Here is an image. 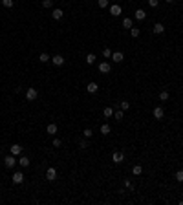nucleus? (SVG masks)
<instances>
[{
    "instance_id": "f257e3e1",
    "label": "nucleus",
    "mask_w": 183,
    "mask_h": 205,
    "mask_svg": "<svg viewBox=\"0 0 183 205\" xmlns=\"http://www.w3.org/2000/svg\"><path fill=\"white\" fill-rule=\"evenodd\" d=\"M15 163H17V156H13V154H9V156L4 158V165H6L7 168H13Z\"/></svg>"
},
{
    "instance_id": "f03ea898",
    "label": "nucleus",
    "mask_w": 183,
    "mask_h": 205,
    "mask_svg": "<svg viewBox=\"0 0 183 205\" xmlns=\"http://www.w3.org/2000/svg\"><path fill=\"white\" fill-rule=\"evenodd\" d=\"M38 97V92L35 88H28V92H26V99L28 101H35V99Z\"/></svg>"
},
{
    "instance_id": "7ed1b4c3",
    "label": "nucleus",
    "mask_w": 183,
    "mask_h": 205,
    "mask_svg": "<svg viewBox=\"0 0 183 205\" xmlns=\"http://www.w3.org/2000/svg\"><path fill=\"white\" fill-rule=\"evenodd\" d=\"M112 159H113V163H121V161H125V154L117 150V152L112 154Z\"/></svg>"
},
{
    "instance_id": "20e7f679",
    "label": "nucleus",
    "mask_w": 183,
    "mask_h": 205,
    "mask_svg": "<svg viewBox=\"0 0 183 205\" xmlns=\"http://www.w3.org/2000/svg\"><path fill=\"white\" fill-rule=\"evenodd\" d=\"M46 178H48V181H53V179L57 178V170L53 167H49L48 170H46Z\"/></svg>"
},
{
    "instance_id": "39448f33",
    "label": "nucleus",
    "mask_w": 183,
    "mask_h": 205,
    "mask_svg": "<svg viewBox=\"0 0 183 205\" xmlns=\"http://www.w3.org/2000/svg\"><path fill=\"white\" fill-rule=\"evenodd\" d=\"M152 116H154L156 119H163V116H165V110H163L161 106H156L154 112H152Z\"/></svg>"
},
{
    "instance_id": "423d86ee",
    "label": "nucleus",
    "mask_w": 183,
    "mask_h": 205,
    "mask_svg": "<svg viewBox=\"0 0 183 205\" xmlns=\"http://www.w3.org/2000/svg\"><path fill=\"white\" fill-rule=\"evenodd\" d=\"M110 70H112V66H110V64H108L106 61L99 64V72H101V73H110Z\"/></svg>"
},
{
    "instance_id": "0eeeda50",
    "label": "nucleus",
    "mask_w": 183,
    "mask_h": 205,
    "mask_svg": "<svg viewBox=\"0 0 183 205\" xmlns=\"http://www.w3.org/2000/svg\"><path fill=\"white\" fill-rule=\"evenodd\" d=\"M110 15H113V17H119V15H121V6H119V4L110 6Z\"/></svg>"
},
{
    "instance_id": "6e6552de",
    "label": "nucleus",
    "mask_w": 183,
    "mask_h": 205,
    "mask_svg": "<svg viewBox=\"0 0 183 205\" xmlns=\"http://www.w3.org/2000/svg\"><path fill=\"white\" fill-rule=\"evenodd\" d=\"M9 152H11L13 156H20V154H22V147H20V145H11Z\"/></svg>"
},
{
    "instance_id": "1a4fd4ad",
    "label": "nucleus",
    "mask_w": 183,
    "mask_h": 205,
    "mask_svg": "<svg viewBox=\"0 0 183 205\" xmlns=\"http://www.w3.org/2000/svg\"><path fill=\"white\" fill-rule=\"evenodd\" d=\"M22 181H24V174H22V172H15V174H13V183L20 185Z\"/></svg>"
},
{
    "instance_id": "9d476101",
    "label": "nucleus",
    "mask_w": 183,
    "mask_h": 205,
    "mask_svg": "<svg viewBox=\"0 0 183 205\" xmlns=\"http://www.w3.org/2000/svg\"><path fill=\"white\" fill-rule=\"evenodd\" d=\"M51 62L55 64V66H62V64H64L62 55H55V57H51Z\"/></svg>"
},
{
    "instance_id": "9b49d317",
    "label": "nucleus",
    "mask_w": 183,
    "mask_h": 205,
    "mask_svg": "<svg viewBox=\"0 0 183 205\" xmlns=\"http://www.w3.org/2000/svg\"><path fill=\"white\" fill-rule=\"evenodd\" d=\"M46 132L49 134V136H55V134H57V124L55 123H49L48 128H46Z\"/></svg>"
},
{
    "instance_id": "f8f14e48",
    "label": "nucleus",
    "mask_w": 183,
    "mask_h": 205,
    "mask_svg": "<svg viewBox=\"0 0 183 205\" xmlns=\"http://www.w3.org/2000/svg\"><path fill=\"white\" fill-rule=\"evenodd\" d=\"M123 59H125V55H123L121 51H115V53H112V61H113V62H121Z\"/></svg>"
},
{
    "instance_id": "ddd939ff",
    "label": "nucleus",
    "mask_w": 183,
    "mask_h": 205,
    "mask_svg": "<svg viewBox=\"0 0 183 205\" xmlns=\"http://www.w3.org/2000/svg\"><path fill=\"white\" fill-rule=\"evenodd\" d=\"M86 90H88V93H95L97 90H99V86H97V83H88Z\"/></svg>"
},
{
    "instance_id": "4468645a",
    "label": "nucleus",
    "mask_w": 183,
    "mask_h": 205,
    "mask_svg": "<svg viewBox=\"0 0 183 205\" xmlns=\"http://www.w3.org/2000/svg\"><path fill=\"white\" fill-rule=\"evenodd\" d=\"M163 31H165V26H163L161 22H157V24H154V33H156V35H161Z\"/></svg>"
},
{
    "instance_id": "2eb2a0df",
    "label": "nucleus",
    "mask_w": 183,
    "mask_h": 205,
    "mask_svg": "<svg viewBox=\"0 0 183 205\" xmlns=\"http://www.w3.org/2000/svg\"><path fill=\"white\" fill-rule=\"evenodd\" d=\"M18 165H20V167H29V158L20 156V158H18Z\"/></svg>"
},
{
    "instance_id": "dca6fc26",
    "label": "nucleus",
    "mask_w": 183,
    "mask_h": 205,
    "mask_svg": "<svg viewBox=\"0 0 183 205\" xmlns=\"http://www.w3.org/2000/svg\"><path fill=\"white\" fill-rule=\"evenodd\" d=\"M51 17L53 18H55V20H61V18H62V9H53V13H51Z\"/></svg>"
},
{
    "instance_id": "f3484780",
    "label": "nucleus",
    "mask_w": 183,
    "mask_h": 205,
    "mask_svg": "<svg viewBox=\"0 0 183 205\" xmlns=\"http://www.w3.org/2000/svg\"><path fill=\"white\" fill-rule=\"evenodd\" d=\"M145 17H147V13L143 9H137L136 11V20H145Z\"/></svg>"
},
{
    "instance_id": "a211bd4d",
    "label": "nucleus",
    "mask_w": 183,
    "mask_h": 205,
    "mask_svg": "<svg viewBox=\"0 0 183 205\" xmlns=\"http://www.w3.org/2000/svg\"><path fill=\"white\" fill-rule=\"evenodd\" d=\"M141 172H143V167H141V165H134L132 174H134V176H141Z\"/></svg>"
},
{
    "instance_id": "6ab92c4d",
    "label": "nucleus",
    "mask_w": 183,
    "mask_h": 205,
    "mask_svg": "<svg viewBox=\"0 0 183 205\" xmlns=\"http://www.w3.org/2000/svg\"><path fill=\"white\" fill-rule=\"evenodd\" d=\"M123 117H125V110H117V112H113V119H117V121H121Z\"/></svg>"
},
{
    "instance_id": "aec40b11",
    "label": "nucleus",
    "mask_w": 183,
    "mask_h": 205,
    "mask_svg": "<svg viewBox=\"0 0 183 205\" xmlns=\"http://www.w3.org/2000/svg\"><path fill=\"white\" fill-rule=\"evenodd\" d=\"M101 134L108 136V134H110V124H101Z\"/></svg>"
},
{
    "instance_id": "412c9836",
    "label": "nucleus",
    "mask_w": 183,
    "mask_h": 205,
    "mask_svg": "<svg viewBox=\"0 0 183 205\" xmlns=\"http://www.w3.org/2000/svg\"><path fill=\"white\" fill-rule=\"evenodd\" d=\"M95 59H97V57H95L93 53H88V55H86V62H88V64H93V62H95Z\"/></svg>"
},
{
    "instance_id": "4be33fe9",
    "label": "nucleus",
    "mask_w": 183,
    "mask_h": 205,
    "mask_svg": "<svg viewBox=\"0 0 183 205\" xmlns=\"http://www.w3.org/2000/svg\"><path fill=\"white\" fill-rule=\"evenodd\" d=\"M123 28L130 29L132 28V18H125V20H123Z\"/></svg>"
},
{
    "instance_id": "5701e85b",
    "label": "nucleus",
    "mask_w": 183,
    "mask_h": 205,
    "mask_svg": "<svg viewBox=\"0 0 183 205\" xmlns=\"http://www.w3.org/2000/svg\"><path fill=\"white\" fill-rule=\"evenodd\" d=\"M103 114H105V117H112V116H113V110H112V108H108V106H106L105 110H103Z\"/></svg>"
},
{
    "instance_id": "b1692460",
    "label": "nucleus",
    "mask_w": 183,
    "mask_h": 205,
    "mask_svg": "<svg viewBox=\"0 0 183 205\" xmlns=\"http://www.w3.org/2000/svg\"><path fill=\"white\" fill-rule=\"evenodd\" d=\"M49 59H51V57H48V53H41V57H38V61H41V62H48Z\"/></svg>"
},
{
    "instance_id": "393cba45",
    "label": "nucleus",
    "mask_w": 183,
    "mask_h": 205,
    "mask_svg": "<svg viewBox=\"0 0 183 205\" xmlns=\"http://www.w3.org/2000/svg\"><path fill=\"white\" fill-rule=\"evenodd\" d=\"M159 99H161V101H169V92H167V90H165V92H161L159 93Z\"/></svg>"
},
{
    "instance_id": "a878e982",
    "label": "nucleus",
    "mask_w": 183,
    "mask_h": 205,
    "mask_svg": "<svg viewBox=\"0 0 183 205\" xmlns=\"http://www.w3.org/2000/svg\"><path fill=\"white\" fill-rule=\"evenodd\" d=\"M130 35H132V37H139V29H137V28H130Z\"/></svg>"
},
{
    "instance_id": "bb28decb",
    "label": "nucleus",
    "mask_w": 183,
    "mask_h": 205,
    "mask_svg": "<svg viewBox=\"0 0 183 205\" xmlns=\"http://www.w3.org/2000/svg\"><path fill=\"white\" fill-rule=\"evenodd\" d=\"M79 147H81V148H88V139L86 137L81 139V141H79Z\"/></svg>"
},
{
    "instance_id": "cd10ccee",
    "label": "nucleus",
    "mask_w": 183,
    "mask_h": 205,
    "mask_svg": "<svg viewBox=\"0 0 183 205\" xmlns=\"http://www.w3.org/2000/svg\"><path fill=\"white\" fill-rule=\"evenodd\" d=\"M53 6V0H42V7H51Z\"/></svg>"
},
{
    "instance_id": "c85d7f7f",
    "label": "nucleus",
    "mask_w": 183,
    "mask_h": 205,
    "mask_svg": "<svg viewBox=\"0 0 183 205\" xmlns=\"http://www.w3.org/2000/svg\"><path fill=\"white\" fill-rule=\"evenodd\" d=\"M2 6L4 7H13V0H2Z\"/></svg>"
},
{
    "instance_id": "c756f323",
    "label": "nucleus",
    "mask_w": 183,
    "mask_h": 205,
    "mask_svg": "<svg viewBox=\"0 0 183 205\" xmlns=\"http://www.w3.org/2000/svg\"><path fill=\"white\" fill-rule=\"evenodd\" d=\"M103 57H105V59L112 57V51H110V49H108V48H105V49H103Z\"/></svg>"
},
{
    "instance_id": "7c9ffc66",
    "label": "nucleus",
    "mask_w": 183,
    "mask_h": 205,
    "mask_svg": "<svg viewBox=\"0 0 183 205\" xmlns=\"http://www.w3.org/2000/svg\"><path fill=\"white\" fill-rule=\"evenodd\" d=\"M82 134H84V137H86V139H90V137H92V134H93V132H92V130H90V128H86V130H82Z\"/></svg>"
},
{
    "instance_id": "2f4dec72",
    "label": "nucleus",
    "mask_w": 183,
    "mask_h": 205,
    "mask_svg": "<svg viewBox=\"0 0 183 205\" xmlns=\"http://www.w3.org/2000/svg\"><path fill=\"white\" fill-rule=\"evenodd\" d=\"M97 4H99V7H103V9H105V7H106V6H108V4H110V2H108V0H99Z\"/></svg>"
},
{
    "instance_id": "473e14b6",
    "label": "nucleus",
    "mask_w": 183,
    "mask_h": 205,
    "mask_svg": "<svg viewBox=\"0 0 183 205\" xmlns=\"http://www.w3.org/2000/svg\"><path fill=\"white\" fill-rule=\"evenodd\" d=\"M130 108V103L128 101H121V110H128Z\"/></svg>"
},
{
    "instance_id": "72a5a7b5",
    "label": "nucleus",
    "mask_w": 183,
    "mask_h": 205,
    "mask_svg": "<svg viewBox=\"0 0 183 205\" xmlns=\"http://www.w3.org/2000/svg\"><path fill=\"white\" fill-rule=\"evenodd\" d=\"M176 179H178V181H183V170H178L176 172Z\"/></svg>"
},
{
    "instance_id": "f704fd0d",
    "label": "nucleus",
    "mask_w": 183,
    "mask_h": 205,
    "mask_svg": "<svg viewBox=\"0 0 183 205\" xmlns=\"http://www.w3.org/2000/svg\"><path fill=\"white\" fill-rule=\"evenodd\" d=\"M148 4H150L152 7H157V4H159V0H148Z\"/></svg>"
},
{
    "instance_id": "c9c22d12",
    "label": "nucleus",
    "mask_w": 183,
    "mask_h": 205,
    "mask_svg": "<svg viewBox=\"0 0 183 205\" xmlns=\"http://www.w3.org/2000/svg\"><path fill=\"white\" fill-rule=\"evenodd\" d=\"M61 145H62L61 139H53V147H61Z\"/></svg>"
},
{
    "instance_id": "e433bc0d",
    "label": "nucleus",
    "mask_w": 183,
    "mask_h": 205,
    "mask_svg": "<svg viewBox=\"0 0 183 205\" xmlns=\"http://www.w3.org/2000/svg\"><path fill=\"white\" fill-rule=\"evenodd\" d=\"M125 187H126V189H134V187H132V181H130V179H126V181H125Z\"/></svg>"
},
{
    "instance_id": "4c0bfd02",
    "label": "nucleus",
    "mask_w": 183,
    "mask_h": 205,
    "mask_svg": "<svg viewBox=\"0 0 183 205\" xmlns=\"http://www.w3.org/2000/svg\"><path fill=\"white\" fill-rule=\"evenodd\" d=\"M165 2H174V0H165Z\"/></svg>"
}]
</instances>
